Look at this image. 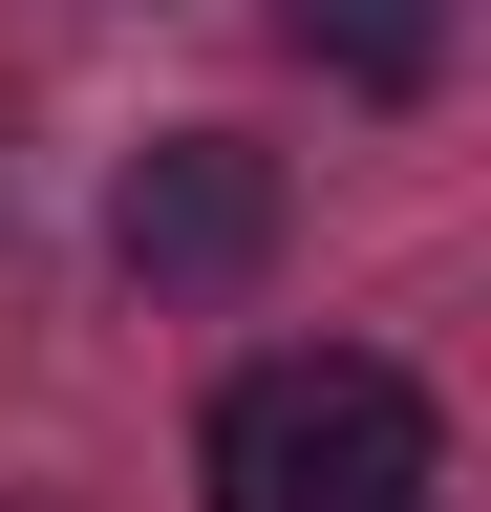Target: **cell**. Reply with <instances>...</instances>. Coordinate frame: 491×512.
Returning <instances> with one entry per match:
<instances>
[{"instance_id":"6da1fadb","label":"cell","mask_w":491,"mask_h":512,"mask_svg":"<svg viewBox=\"0 0 491 512\" xmlns=\"http://www.w3.org/2000/svg\"><path fill=\"white\" fill-rule=\"evenodd\" d=\"M214 512H427V384L385 342H278V363H235L214 384Z\"/></svg>"},{"instance_id":"7a4b0ae2","label":"cell","mask_w":491,"mask_h":512,"mask_svg":"<svg viewBox=\"0 0 491 512\" xmlns=\"http://www.w3.org/2000/svg\"><path fill=\"white\" fill-rule=\"evenodd\" d=\"M107 256H129L150 299H235L278 256V150H235V128H150L129 192H107Z\"/></svg>"},{"instance_id":"3957f363","label":"cell","mask_w":491,"mask_h":512,"mask_svg":"<svg viewBox=\"0 0 491 512\" xmlns=\"http://www.w3.org/2000/svg\"><path fill=\"white\" fill-rule=\"evenodd\" d=\"M278 43L321 64L342 107H427L449 86V0H278Z\"/></svg>"}]
</instances>
